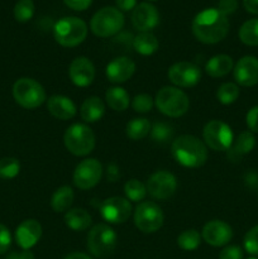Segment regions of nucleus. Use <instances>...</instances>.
<instances>
[{
  "instance_id": "5",
  "label": "nucleus",
  "mask_w": 258,
  "mask_h": 259,
  "mask_svg": "<svg viewBox=\"0 0 258 259\" xmlns=\"http://www.w3.org/2000/svg\"><path fill=\"white\" fill-rule=\"evenodd\" d=\"M63 142L67 151L73 156L85 157L95 148V134L86 124L76 123L66 129Z\"/></svg>"
},
{
  "instance_id": "36",
  "label": "nucleus",
  "mask_w": 258,
  "mask_h": 259,
  "mask_svg": "<svg viewBox=\"0 0 258 259\" xmlns=\"http://www.w3.org/2000/svg\"><path fill=\"white\" fill-rule=\"evenodd\" d=\"M20 171V163L17 158L5 157L0 159V177L5 180L14 179Z\"/></svg>"
},
{
  "instance_id": "23",
  "label": "nucleus",
  "mask_w": 258,
  "mask_h": 259,
  "mask_svg": "<svg viewBox=\"0 0 258 259\" xmlns=\"http://www.w3.org/2000/svg\"><path fill=\"white\" fill-rule=\"evenodd\" d=\"M104 114H105V105L98 96L88 98L81 105L80 115L86 123H95V121L100 120Z\"/></svg>"
},
{
  "instance_id": "27",
  "label": "nucleus",
  "mask_w": 258,
  "mask_h": 259,
  "mask_svg": "<svg viewBox=\"0 0 258 259\" xmlns=\"http://www.w3.org/2000/svg\"><path fill=\"white\" fill-rule=\"evenodd\" d=\"M133 47L139 55L151 56L157 52L159 47V42L154 34L151 32H142L133 39Z\"/></svg>"
},
{
  "instance_id": "40",
  "label": "nucleus",
  "mask_w": 258,
  "mask_h": 259,
  "mask_svg": "<svg viewBox=\"0 0 258 259\" xmlns=\"http://www.w3.org/2000/svg\"><path fill=\"white\" fill-rule=\"evenodd\" d=\"M12 244V235L5 225L0 224V254L7 252Z\"/></svg>"
},
{
  "instance_id": "32",
  "label": "nucleus",
  "mask_w": 258,
  "mask_h": 259,
  "mask_svg": "<svg viewBox=\"0 0 258 259\" xmlns=\"http://www.w3.org/2000/svg\"><path fill=\"white\" fill-rule=\"evenodd\" d=\"M124 194H125L126 199L131 200V201L139 202L146 197L148 192H147L146 185L142 184L139 180L132 179L124 185Z\"/></svg>"
},
{
  "instance_id": "20",
  "label": "nucleus",
  "mask_w": 258,
  "mask_h": 259,
  "mask_svg": "<svg viewBox=\"0 0 258 259\" xmlns=\"http://www.w3.org/2000/svg\"><path fill=\"white\" fill-rule=\"evenodd\" d=\"M136 72V63L128 57H118L108 63L105 75L113 83H123Z\"/></svg>"
},
{
  "instance_id": "30",
  "label": "nucleus",
  "mask_w": 258,
  "mask_h": 259,
  "mask_svg": "<svg viewBox=\"0 0 258 259\" xmlns=\"http://www.w3.org/2000/svg\"><path fill=\"white\" fill-rule=\"evenodd\" d=\"M239 39L247 46H258V18L243 23L239 29Z\"/></svg>"
},
{
  "instance_id": "47",
  "label": "nucleus",
  "mask_w": 258,
  "mask_h": 259,
  "mask_svg": "<svg viewBox=\"0 0 258 259\" xmlns=\"http://www.w3.org/2000/svg\"><path fill=\"white\" fill-rule=\"evenodd\" d=\"M244 8L247 12L252 13V14H258V0H243Z\"/></svg>"
},
{
  "instance_id": "46",
  "label": "nucleus",
  "mask_w": 258,
  "mask_h": 259,
  "mask_svg": "<svg viewBox=\"0 0 258 259\" xmlns=\"http://www.w3.org/2000/svg\"><path fill=\"white\" fill-rule=\"evenodd\" d=\"M5 259H34V254L30 250H24L22 252H12Z\"/></svg>"
},
{
  "instance_id": "43",
  "label": "nucleus",
  "mask_w": 258,
  "mask_h": 259,
  "mask_svg": "<svg viewBox=\"0 0 258 259\" xmlns=\"http://www.w3.org/2000/svg\"><path fill=\"white\" fill-rule=\"evenodd\" d=\"M63 3L70 9L76 10V12H82V10H86L90 7L93 0H63Z\"/></svg>"
},
{
  "instance_id": "18",
  "label": "nucleus",
  "mask_w": 258,
  "mask_h": 259,
  "mask_svg": "<svg viewBox=\"0 0 258 259\" xmlns=\"http://www.w3.org/2000/svg\"><path fill=\"white\" fill-rule=\"evenodd\" d=\"M234 80L238 85L250 88L258 83V58L253 56L242 57L233 68Z\"/></svg>"
},
{
  "instance_id": "12",
  "label": "nucleus",
  "mask_w": 258,
  "mask_h": 259,
  "mask_svg": "<svg viewBox=\"0 0 258 259\" xmlns=\"http://www.w3.org/2000/svg\"><path fill=\"white\" fill-rule=\"evenodd\" d=\"M147 192L156 200H168L177 190V180L171 172L157 171L147 181Z\"/></svg>"
},
{
  "instance_id": "19",
  "label": "nucleus",
  "mask_w": 258,
  "mask_h": 259,
  "mask_svg": "<svg viewBox=\"0 0 258 259\" xmlns=\"http://www.w3.org/2000/svg\"><path fill=\"white\" fill-rule=\"evenodd\" d=\"M42 237V225L34 219L24 220L15 230V240L22 249L29 250Z\"/></svg>"
},
{
  "instance_id": "10",
  "label": "nucleus",
  "mask_w": 258,
  "mask_h": 259,
  "mask_svg": "<svg viewBox=\"0 0 258 259\" xmlns=\"http://www.w3.org/2000/svg\"><path fill=\"white\" fill-rule=\"evenodd\" d=\"M163 212L161 207L152 201H143L136 207L134 224L141 232L154 233L163 225Z\"/></svg>"
},
{
  "instance_id": "3",
  "label": "nucleus",
  "mask_w": 258,
  "mask_h": 259,
  "mask_svg": "<svg viewBox=\"0 0 258 259\" xmlns=\"http://www.w3.org/2000/svg\"><path fill=\"white\" fill-rule=\"evenodd\" d=\"M157 109L169 118H179L187 113L190 106L189 96L174 86H164L157 93L154 99Z\"/></svg>"
},
{
  "instance_id": "34",
  "label": "nucleus",
  "mask_w": 258,
  "mask_h": 259,
  "mask_svg": "<svg viewBox=\"0 0 258 259\" xmlns=\"http://www.w3.org/2000/svg\"><path fill=\"white\" fill-rule=\"evenodd\" d=\"M151 136L156 143H167L174 137V128L163 121H157L151 126Z\"/></svg>"
},
{
  "instance_id": "28",
  "label": "nucleus",
  "mask_w": 258,
  "mask_h": 259,
  "mask_svg": "<svg viewBox=\"0 0 258 259\" xmlns=\"http://www.w3.org/2000/svg\"><path fill=\"white\" fill-rule=\"evenodd\" d=\"M105 100L106 104L115 111H124L131 103L129 94L120 86L108 89L105 93Z\"/></svg>"
},
{
  "instance_id": "45",
  "label": "nucleus",
  "mask_w": 258,
  "mask_h": 259,
  "mask_svg": "<svg viewBox=\"0 0 258 259\" xmlns=\"http://www.w3.org/2000/svg\"><path fill=\"white\" fill-rule=\"evenodd\" d=\"M115 4L121 12H129L137 7V0H115Z\"/></svg>"
},
{
  "instance_id": "21",
  "label": "nucleus",
  "mask_w": 258,
  "mask_h": 259,
  "mask_svg": "<svg viewBox=\"0 0 258 259\" xmlns=\"http://www.w3.org/2000/svg\"><path fill=\"white\" fill-rule=\"evenodd\" d=\"M47 109L55 118L61 120L72 119L77 113L75 103L63 95H53L47 100Z\"/></svg>"
},
{
  "instance_id": "1",
  "label": "nucleus",
  "mask_w": 258,
  "mask_h": 259,
  "mask_svg": "<svg viewBox=\"0 0 258 259\" xmlns=\"http://www.w3.org/2000/svg\"><path fill=\"white\" fill-rule=\"evenodd\" d=\"M192 33L206 45H215L227 37L229 32V20L218 8H210L200 12L192 20Z\"/></svg>"
},
{
  "instance_id": "48",
  "label": "nucleus",
  "mask_w": 258,
  "mask_h": 259,
  "mask_svg": "<svg viewBox=\"0 0 258 259\" xmlns=\"http://www.w3.org/2000/svg\"><path fill=\"white\" fill-rule=\"evenodd\" d=\"M63 259H91V258L89 257L88 254H85V253L75 252V253H71V254L66 255Z\"/></svg>"
},
{
  "instance_id": "14",
  "label": "nucleus",
  "mask_w": 258,
  "mask_h": 259,
  "mask_svg": "<svg viewBox=\"0 0 258 259\" xmlns=\"http://www.w3.org/2000/svg\"><path fill=\"white\" fill-rule=\"evenodd\" d=\"M168 78L179 88H192L201 80V70L195 63L182 61L168 68Z\"/></svg>"
},
{
  "instance_id": "16",
  "label": "nucleus",
  "mask_w": 258,
  "mask_h": 259,
  "mask_svg": "<svg viewBox=\"0 0 258 259\" xmlns=\"http://www.w3.org/2000/svg\"><path fill=\"white\" fill-rule=\"evenodd\" d=\"M201 237L212 247H223L233 238V230L230 225L223 220H211L204 225Z\"/></svg>"
},
{
  "instance_id": "44",
  "label": "nucleus",
  "mask_w": 258,
  "mask_h": 259,
  "mask_svg": "<svg viewBox=\"0 0 258 259\" xmlns=\"http://www.w3.org/2000/svg\"><path fill=\"white\" fill-rule=\"evenodd\" d=\"M106 177L110 182H116L120 179V171H119V167L115 163H110L106 168Z\"/></svg>"
},
{
  "instance_id": "4",
  "label": "nucleus",
  "mask_w": 258,
  "mask_h": 259,
  "mask_svg": "<svg viewBox=\"0 0 258 259\" xmlns=\"http://www.w3.org/2000/svg\"><path fill=\"white\" fill-rule=\"evenodd\" d=\"M53 34L62 47H76L86 39L88 25L77 17H65L55 24Z\"/></svg>"
},
{
  "instance_id": "8",
  "label": "nucleus",
  "mask_w": 258,
  "mask_h": 259,
  "mask_svg": "<svg viewBox=\"0 0 258 259\" xmlns=\"http://www.w3.org/2000/svg\"><path fill=\"white\" fill-rule=\"evenodd\" d=\"M13 96L22 108L35 109L46 101V91L38 81L22 77L13 85Z\"/></svg>"
},
{
  "instance_id": "15",
  "label": "nucleus",
  "mask_w": 258,
  "mask_h": 259,
  "mask_svg": "<svg viewBox=\"0 0 258 259\" xmlns=\"http://www.w3.org/2000/svg\"><path fill=\"white\" fill-rule=\"evenodd\" d=\"M159 14L154 5L149 3H141L132 13V24L139 32H151L158 25Z\"/></svg>"
},
{
  "instance_id": "39",
  "label": "nucleus",
  "mask_w": 258,
  "mask_h": 259,
  "mask_svg": "<svg viewBox=\"0 0 258 259\" xmlns=\"http://www.w3.org/2000/svg\"><path fill=\"white\" fill-rule=\"evenodd\" d=\"M219 259H243V250L238 245H228L220 252Z\"/></svg>"
},
{
  "instance_id": "29",
  "label": "nucleus",
  "mask_w": 258,
  "mask_h": 259,
  "mask_svg": "<svg viewBox=\"0 0 258 259\" xmlns=\"http://www.w3.org/2000/svg\"><path fill=\"white\" fill-rule=\"evenodd\" d=\"M151 123L146 118H134L126 124L125 133L126 137L132 141H139L146 138L151 132Z\"/></svg>"
},
{
  "instance_id": "25",
  "label": "nucleus",
  "mask_w": 258,
  "mask_h": 259,
  "mask_svg": "<svg viewBox=\"0 0 258 259\" xmlns=\"http://www.w3.org/2000/svg\"><path fill=\"white\" fill-rule=\"evenodd\" d=\"M93 223L91 215L86 211L85 209L76 207V209H70L65 214V224L70 229L75 232H82L86 230Z\"/></svg>"
},
{
  "instance_id": "35",
  "label": "nucleus",
  "mask_w": 258,
  "mask_h": 259,
  "mask_svg": "<svg viewBox=\"0 0 258 259\" xmlns=\"http://www.w3.org/2000/svg\"><path fill=\"white\" fill-rule=\"evenodd\" d=\"M34 14V3L32 0H18L14 7V18L17 22L25 23Z\"/></svg>"
},
{
  "instance_id": "50",
  "label": "nucleus",
  "mask_w": 258,
  "mask_h": 259,
  "mask_svg": "<svg viewBox=\"0 0 258 259\" xmlns=\"http://www.w3.org/2000/svg\"><path fill=\"white\" fill-rule=\"evenodd\" d=\"M248 259H257V258H248Z\"/></svg>"
},
{
  "instance_id": "31",
  "label": "nucleus",
  "mask_w": 258,
  "mask_h": 259,
  "mask_svg": "<svg viewBox=\"0 0 258 259\" xmlns=\"http://www.w3.org/2000/svg\"><path fill=\"white\" fill-rule=\"evenodd\" d=\"M201 238L196 229H187L177 237V244L182 250H195L199 248Z\"/></svg>"
},
{
  "instance_id": "2",
  "label": "nucleus",
  "mask_w": 258,
  "mask_h": 259,
  "mask_svg": "<svg viewBox=\"0 0 258 259\" xmlns=\"http://www.w3.org/2000/svg\"><path fill=\"white\" fill-rule=\"evenodd\" d=\"M171 153L177 163L190 168H197L207 159V148L202 141L194 136H180L172 142Z\"/></svg>"
},
{
  "instance_id": "41",
  "label": "nucleus",
  "mask_w": 258,
  "mask_h": 259,
  "mask_svg": "<svg viewBox=\"0 0 258 259\" xmlns=\"http://www.w3.org/2000/svg\"><path fill=\"white\" fill-rule=\"evenodd\" d=\"M245 121H247L248 129H249L252 133H258V105L253 106V108L248 111Z\"/></svg>"
},
{
  "instance_id": "37",
  "label": "nucleus",
  "mask_w": 258,
  "mask_h": 259,
  "mask_svg": "<svg viewBox=\"0 0 258 259\" xmlns=\"http://www.w3.org/2000/svg\"><path fill=\"white\" fill-rule=\"evenodd\" d=\"M154 105V100L148 94H139L132 101V106L139 114H146L152 110Z\"/></svg>"
},
{
  "instance_id": "22",
  "label": "nucleus",
  "mask_w": 258,
  "mask_h": 259,
  "mask_svg": "<svg viewBox=\"0 0 258 259\" xmlns=\"http://www.w3.org/2000/svg\"><path fill=\"white\" fill-rule=\"evenodd\" d=\"M255 146V138L252 132H243L237 137L233 144L227 151L228 159L232 162H238L243 156L249 153Z\"/></svg>"
},
{
  "instance_id": "11",
  "label": "nucleus",
  "mask_w": 258,
  "mask_h": 259,
  "mask_svg": "<svg viewBox=\"0 0 258 259\" xmlns=\"http://www.w3.org/2000/svg\"><path fill=\"white\" fill-rule=\"evenodd\" d=\"M103 176V166L95 158H86L76 166L73 172V184L80 190L95 187Z\"/></svg>"
},
{
  "instance_id": "7",
  "label": "nucleus",
  "mask_w": 258,
  "mask_h": 259,
  "mask_svg": "<svg viewBox=\"0 0 258 259\" xmlns=\"http://www.w3.org/2000/svg\"><path fill=\"white\" fill-rule=\"evenodd\" d=\"M124 25V15L118 8L105 7L91 18V32L100 38H109L118 34Z\"/></svg>"
},
{
  "instance_id": "49",
  "label": "nucleus",
  "mask_w": 258,
  "mask_h": 259,
  "mask_svg": "<svg viewBox=\"0 0 258 259\" xmlns=\"http://www.w3.org/2000/svg\"><path fill=\"white\" fill-rule=\"evenodd\" d=\"M149 2H156V0H149Z\"/></svg>"
},
{
  "instance_id": "13",
  "label": "nucleus",
  "mask_w": 258,
  "mask_h": 259,
  "mask_svg": "<svg viewBox=\"0 0 258 259\" xmlns=\"http://www.w3.org/2000/svg\"><path fill=\"white\" fill-rule=\"evenodd\" d=\"M100 214L110 224H123L131 217L132 205L125 197H109L100 204Z\"/></svg>"
},
{
  "instance_id": "24",
  "label": "nucleus",
  "mask_w": 258,
  "mask_h": 259,
  "mask_svg": "<svg viewBox=\"0 0 258 259\" xmlns=\"http://www.w3.org/2000/svg\"><path fill=\"white\" fill-rule=\"evenodd\" d=\"M234 68L233 58L228 55H217L207 61L205 71L211 77H223Z\"/></svg>"
},
{
  "instance_id": "17",
  "label": "nucleus",
  "mask_w": 258,
  "mask_h": 259,
  "mask_svg": "<svg viewBox=\"0 0 258 259\" xmlns=\"http://www.w3.org/2000/svg\"><path fill=\"white\" fill-rule=\"evenodd\" d=\"M68 76L73 85L78 88L90 86L95 78V66L88 57H76L68 68Z\"/></svg>"
},
{
  "instance_id": "42",
  "label": "nucleus",
  "mask_w": 258,
  "mask_h": 259,
  "mask_svg": "<svg viewBox=\"0 0 258 259\" xmlns=\"http://www.w3.org/2000/svg\"><path fill=\"white\" fill-rule=\"evenodd\" d=\"M238 8V2L237 0H220L219 4H218V9L223 13L224 15H229L232 13H234Z\"/></svg>"
},
{
  "instance_id": "38",
  "label": "nucleus",
  "mask_w": 258,
  "mask_h": 259,
  "mask_svg": "<svg viewBox=\"0 0 258 259\" xmlns=\"http://www.w3.org/2000/svg\"><path fill=\"white\" fill-rule=\"evenodd\" d=\"M244 249L247 250L249 254L258 257V225L253 227L247 232L244 237Z\"/></svg>"
},
{
  "instance_id": "33",
  "label": "nucleus",
  "mask_w": 258,
  "mask_h": 259,
  "mask_svg": "<svg viewBox=\"0 0 258 259\" xmlns=\"http://www.w3.org/2000/svg\"><path fill=\"white\" fill-rule=\"evenodd\" d=\"M239 98V88L233 82H225L219 86L217 91V99L223 105H230Z\"/></svg>"
},
{
  "instance_id": "9",
  "label": "nucleus",
  "mask_w": 258,
  "mask_h": 259,
  "mask_svg": "<svg viewBox=\"0 0 258 259\" xmlns=\"http://www.w3.org/2000/svg\"><path fill=\"white\" fill-rule=\"evenodd\" d=\"M205 144L217 152H227L233 144V132L222 120H210L202 129Z\"/></svg>"
},
{
  "instance_id": "6",
  "label": "nucleus",
  "mask_w": 258,
  "mask_h": 259,
  "mask_svg": "<svg viewBox=\"0 0 258 259\" xmlns=\"http://www.w3.org/2000/svg\"><path fill=\"white\" fill-rule=\"evenodd\" d=\"M118 243L116 233L108 224H96L88 235V249L94 257L108 258L114 253Z\"/></svg>"
},
{
  "instance_id": "26",
  "label": "nucleus",
  "mask_w": 258,
  "mask_h": 259,
  "mask_svg": "<svg viewBox=\"0 0 258 259\" xmlns=\"http://www.w3.org/2000/svg\"><path fill=\"white\" fill-rule=\"evenodd\" d=\"M73 200H75L73 190L70 186H61L52 195L51 206L56 212L68 211L71 205L73 204Z\"/></svg>"
}]
</instances>
